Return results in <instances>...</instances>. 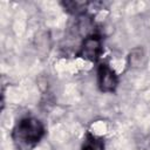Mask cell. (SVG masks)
<instances>
[{
	"instance_id": "1",
	"label": "cell",
	"mask_w": 150,
	"mask_h": 150,
	"mask_svg": "<svg viewBox=\"0 0 150 150\" xmlns=\"http://www.w3.org/2000/svg\"><path fill=\"white\" fill-rule=\"evenodd\" d=\"M46 129L43 123L32 116L20 118L12 129V141L16 150H33L43 138Z\"/></svg>"
},
{
	"instance_id": "2",
	"label": "cell",
	"mask_w": 150,
	"mask_h": 150,
	"mask_svg": "<svg viewBox=\"0 0 150 150\" xmlns=\"http://www.w3.org/2000/svg\"><path fill=\"white\" fill-rule=\"evenodd\" d=\"M103 53V41L98 33L91 32L83 38L77 56L89 62H97Z\"/></svg>"
},
{
	"instance_id": "3",
	"label": "cell",
	"mask_w": 150,
	"mask_h": 150,
	"mask_svg": "<svg viewBox=\"0 0 150 150\" xmlns=\"http://www.w3.org/2000/svg\"><path fill=\"white\" fill-rule=\"evenodd\" d=\"M97 86L102 93H115L117 89L118 76L107 62L97 66Z\"/></svg>"
},
{
	"instance_id": "4",
	"label": "cell",
	"mask_w": 150,
	"mask_h": 150,
	"mask_svg": "<svg viewBox=\"0 0 150 150\" xmlns=\"http://www.w3.org/2000/svg\"><path fill=\"white\" fill-rule=\"evenodd\" d=\"M81 150H104V138L87 131L81 145Z\"/></svg>"
},
{
	"instance_id": "5",
	"label": "cell",
	"mask_w": 150,
	"mask_h": 150,
	"mask_svg": "<svg viewBox=\"0 0 150 150\" xmlns=\"http://www.w3.org/2000/svg\"><path fill=\"white\" fill-rule=\"evenodd\" d=\"M61 6L63 7V9L67 13H69L71 15L81 16V15L86 14V12L88 9V6H89V2H83V1H62Z\"/></svg>"
},
{
	"instance_id": "6",
	"label": "cell",
	"mask_w": 150,
	"mask_h": 150,
	"mask_svg": "<svg viewBox=\"0 0 150 150\" xmlns=\"http://www.w3.org/2000/svg\"><path fill=\"white\" fill-rule=\"evenodd\" d=\"M142 59H143V50L141 48H136L131 50L129 55V64L131 67H138L142 63Z\"/></svg>"
}]
</instances>
